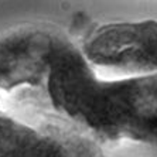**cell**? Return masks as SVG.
Instances as JSON below:
<instances>
[{"instance_id": "cell-1", "label": "cell", "mask_w": 157, "mask_h": 157, "mask_svg": "<svg viewBox=\"0 0 157 157\" xmlns=\"http://www.w3.org/2000/svg\"><path fill=\"white\" fill-rule=\"evenodd\" d=\"M0 157H157V72L106 77L62 29L4 30Z\"/></svg>"}, {"instance_id": "cell-2", "label": "cell", "mask_w": 157, "mask_h": 157, "mask_svg": "<svg viewBox=\"0 0 157 157\" xmlns=\"http://www.w3.org/2000/svg\"><path fill=\"white\" fill-rule=\"evenodd\" d=\"M79 50L96 72L106 77H140L157 72V21L110 23L96 27Z\"/></svg>"}]
</instances>
